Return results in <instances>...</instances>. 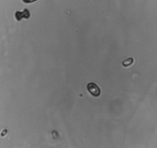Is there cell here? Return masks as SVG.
<instances>
[{"instance_id": "cell-1", "label": "cell", "mask_w": 157, "mask_h": 148, "mask_svg": "<svg viewBox=\"0 0 157 148\" xmlns=\"http://www.w3.org/2000/svg\"><path fill=\"white\" fill-rule=\"evenodd\" d=\"M87 90H88L89 93L92 96H94V97H97V96H99L100 95V89L94 83H90V84H88V85H87Z\"/></svg>"}, {"instance_id": "cell-2", "label": "cell", "mask_w": 157, "mask_h": 148, "mask_svg": "<svg viewBox=\"0 0 157 148\" xmlns=\"http://www.w3.org/2000/svg\"><path fill=\"white\" fill-rule=\"evenodd\" d=\"M15 17H16V20L20 21L22 19H29L30 17V12L27 9L23 10V12L16 11V14H15Z\"/></svg>"}, {"instance_id": "cell-3", "label": "cell", "mask_w": 157, "mask_h": 148, "mask_svg": "<svg viewBox=\"0 0 157 148\" xmlns=\"http://www.w3.org/2000/svg\"><path fill=\"white\" fill-rule=\"evenodd\" d=\"M132 63H133V59L129 58V59H127V60H126L123 61V66H125V67H127V66H130L131 64H132Z\"/></svg>"}, {"instance_id": "cell-4", "label": "cell", "mask_w": 157, "mask_h": 148, "mask_svg": "<svg viewBox=\"0 0 157 148\" xmlns=\"http://www.w3.org/2000/svg\"><path fill=\"white\" fill-rule=\"evenodd\" d=\"M37 1V0H22V2H25V3H32V2H34Z\"/></svg>"}]
</instances>
